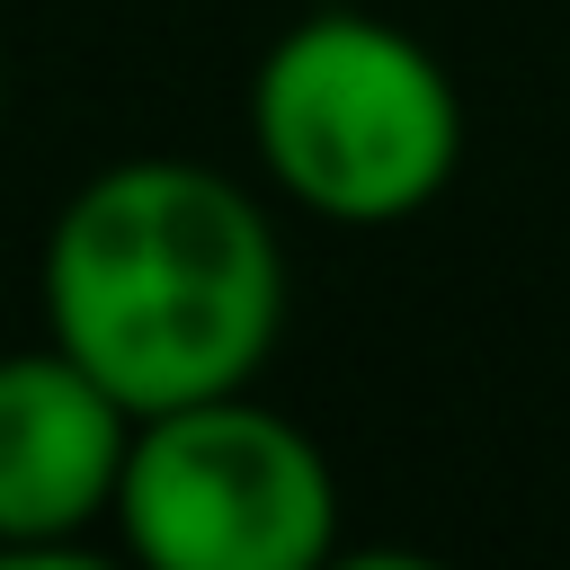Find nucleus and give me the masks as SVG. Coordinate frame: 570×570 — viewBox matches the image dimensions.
<instances>
[{
  "instance_id": "f257e3e1",
  "label": "nucleus",
  "mask_w": 570,
  "mask_h": 570,
  "mask_svg": "<svg viewBox=\"0 0 570 570\" xmlns=\"http://www.w3.org/2000/svg\"><path fill=\"white\" fill-rule=\"evenodd\" d=\"M285 330V240L205 160H116L45 232V338L134 419L240 392Z\"/></svg>"
},
{
  "instance_id": "f03ea898",
  "label": "nucleus",
  "mask_w": 570,
  "mask_h": 570,
  "mask_svg": "<svg viewBox=\"0 0 570 570\" xmlns=\"http://www.w3.org/2000/svg\"><path fill=\"white\" fill-rule=\"evenodd\" d=\"M258 169L321 223H410L445 196L463 160L454 71L374 9L294 18L249 71Z\"/></svg>"
},
{
  "instance_id": "7ed1b4c3",
  "label": "nucleus",
  "mask_w": 570,
  "mask_h": 570,
  "mask_svg": "<svg viewBox=\"0 0 570 570\" xmlns=\"http://www.w3.org/2000/svg\"><path fill=\"white\" fill-rule=\"evenodd\" d=\"M116 534L151 570H312L338 543L330 454L249 383L134 419Z\"/></svg>"
},
{
  "instance_id": "20e7f679",
  "label": "nucleus",
  "mask_w": 570,
  "mask_h": 570,
  "mask_svg": "<svg viewBox=\"0 0 570 570\" xmlns=\"http://www.w3.org/2000/svg\"><path fill=\"white\" fill-rule=\"evenodd\" d=\"M134 410L53 338L0 356V552H62L116 517Z\"/></svg>"
}]
</instances>
